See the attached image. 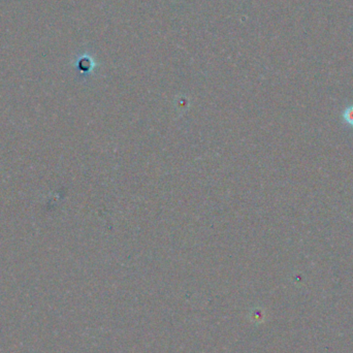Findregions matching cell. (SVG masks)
Returning a JSON list of instances; mask_svg holds the SVG:
<instances>
[{
	"label": "cell",
	"mask_w": 353,
	"mask_h": 353,
	"mask_svg": "<svg viewBox=\"0 0 353 353\" xmlns=\"http://www.w3.org/2000/svg\"><path fill=\"white\" fill-rule=\"evenodd\" d=\"M343 121L344 123L349 126L353 127V105L348 106L343 112Z\"/></svg>",
	"instance_id": "obj_1"
}]
</instances>
